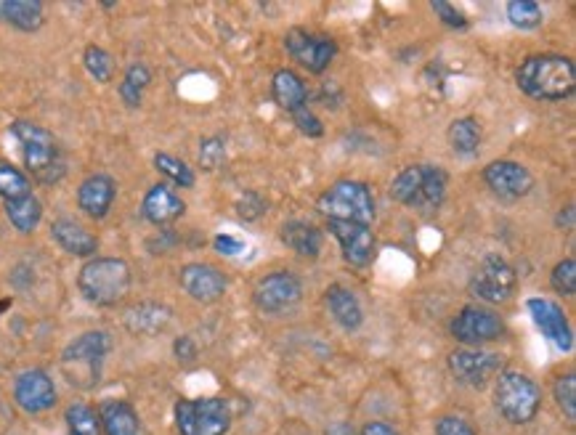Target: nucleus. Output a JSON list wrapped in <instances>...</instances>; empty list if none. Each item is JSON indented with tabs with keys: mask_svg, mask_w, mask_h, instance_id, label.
I'll return each instance as SVG.
<instances>
[{
	"mask_svg": "<svg viewBox=\"0 0 576 435\" xmlns=\"http://www.w3.org/2000/svg\"><path fill=\"white\" fill-rule=\"evenodd\" d=\"M507 19L518 30H537L545 14H542V6L539 3H531V0H513L507 3Z\"/></svg>",
	"mask_w": 576,
	"mask_h": 435,
	"instance_id": "35",
	"label": "nucleus"
},
{
	"mask_svg": "<svg viewBox=\"0 0 576 435\" xmlns=\"http://www.w3.org/2000/svg\"><path fill=\"white\" fill-rule=\"evenodd\" d=\"M226 160V141L221 136H210L200 144V165L205 170L221 168Z\"/></svg>",
	"mask_w": 576,
	"mask_h": 435,
	"instance_id": "39",
	"label": "nucleus"
},
{
	"mask_svg": "<svg viewBox=\"0 0 576 435\" xmlns=\"http://www.w3.org/2000/svg\"><path fill=\"white\" fill-rule=\"evenodd\" d=\"M292 120H295V125H298V130L303 133V136L319 138L324 133L322 120H319V117H316L308 107L298 109V112H292Z\"/></svg>",
	"mask_w": 576,
	"mask_h": 435,
	"instance_id": "42",
	"label": "nucleus"
},
{
	"mask_svg": "<svg viewBox=\"0 0 576 435\" xmlns=\"http://www.w3.org/2000/svg\"><path fill=\"white\" fill-rule=\"evenodd\" d=\"M505 332H507V327L500 313H494L492 308H484V306H465L452 319L454 340L462 345H470V348H478V345L502 340Z\"/></svg>",
	"mask_w": 576,
	"mask_h": 435,
	"instance_id": "7",
	"label": "nucleus"
},
{
	"mask_svg": "<svg viewBox=\"0 0 576 435\" xmlns=\"http://www.w3.org/2000/svg\"><path fill=\"white\" fill-rule=\"evenodd\" d=\"M526 308H529L531 319L539 327V332L550 340V343L558 348V351H571L574 348V332H571V324L566 319V313L558 303L547 298H531L526 300Z\"/></svg>",
	"mask_w": 576,
	"mask_h": 435,
	"instance_id": "12",
	"label": "nucleus"
},
{
	"mask_svg": "<svg viewBox=\"0 0 576 435\" xmlns=\"http://www.w3.org/2000/svg\"><path fill=\"white\" fill-rule=\"evenodd\" d=\"M303 298V284L290 274V271H274V274L263 276L261 282L255 284L253 300L255 306L263 313H282L300 303Z\"/></svg>",
	"mask_w": 576,
	"mask_h": 435,
	"instance_id": "10",
	"label": "nucleus"
},
{
	"mask_svg": "<svg viewBox=\"0 0 576 435\" xmlns=\"http://www.w3.org/2000/svg\"><path fill=\"white\" fill-rule=\"evenodd\" d=\"M282 242L292 252H298L303 258H319L322 252V231L314 223L306 221H287L282 226Z\"/></svg>",
	"mask_w": 576,
	"mask_h": 435,
	"instance_id": "26",
	"label": "nucleus"
},
{
	"mask_svg": "<svg viewBox=\"0 0 576 435\" xmlns=\"http://www.w3.org/2000/svg\"><path fill=\"white\" fill-rule=\"evenodd\" d=\"M173 321V311L162 303H139L125 313V329L133 335H160Z\"/></svg>",
	"mask_w": 576,
	"mask_h": 435,
	"instance_id": "22",
	"label": "nucleus"
},
{
	"mask_svg": "<svg viewBox=\"0 0 576 435\" xmlns=\"http://www.w3.org/2000/svg\"><path fill=\"white\" fill-rule=\"evenodd\" d=\"M271 93H274V101H277L279 107L290 112V115L306 107L308 101L306 83L292 69H279L274 80H271Z\"/></svg>",
	"mask_w": 576,
	"mask_h": 435,
	"instance_id": "25",
	"label": "nucleus"
},
{
	"mask_svg": "<svg viewBox=\"0 0 576 435\" xmlns=\"http://www.w3.org/2000/svg\"><path fill=\"white\" fill-rule=\"evenodd\" d=\"M184 210V199L178 197L176 191L165 184L152 186V189L146 191L144 202H141V213H144L146 221L154 223V226H165V223L178 221V218L184 215Z\"/></svg>",
	"mask_w": 576,
	"mask_h": 435,
	"instance_id": "19",
	"label": "nucleus"
},
{
	"mask_svg": "<svg viewBox=\"0 0 576 435\" xmlns=\"http://www.w3.org/2000/svg\"><path fill=\"white\" fill-rule=\"evenodd\" d=\"M64 422L70 435H101L99 412L88 404H72L64 412Z\"/></svg>",
	"mask_w": 576,
	"mask_h": 435,
	"instance_id": "31",
	"label": "nucleus"
},
{
	"mask_svg": "<svg viewBox=\"0 0 576 435\" xmlns=\"http://www.w3.org/2000/svg\"><path fill=\"white\" fill-rule=\"evenodd\" d=\"M173 351H176L178 361H184V364H192L197 359V345H194L192 337H178L176 343H173Z\"/></svg>",
	"mask_w": 576,
	"mask_h": 435,
	"instance_id": "45",
	"label": "nucleus"
},
{
	"mask_svg": "<svg viewBox=\"0 0 576 435\" xmlns=\"http://www.w3.org/2000/svg\"><path fill=\"white\" fill-rule=\"evenodd\" d=\"M431 8H433V14H436L438 19L446 24V27H454V30H465V27H468V19H465V14H462L457 6H452V3L438 0V3H433Z\"/></svg>",
	"mask_w": 576,
	"mask_h": 435,
	"instance_id": "41",
	"label": "nucleus"
},
{
	"mask_svg": "<svg viewBox=\"0 0 576 435\" xmlns=\"http://www.w3.org/2000/svg\"><path fill=\"white\" fill-rule=\"evenodd\" d=\"M327 229H330L332 237L338 239L346 263L361 268L372 260V255H375V234H372L369 226L348 221H327Z\"/></svg>",
	"mask_w": 576,
	"mask_h": 435,
	"instance_id": "15",
	"label": "nucleus"
},
{
	"mask_svg": "<svg viewBox=\"0 0 576 435\" xmlns=\"http://www.w3.org/2000/svg\"><path fill=\"white\" fill-rule=\"evenodd\" d=\"M361 435H399L391 425H385V422H367L364 428H361Z\"/></svg>",
	"mask_w": 576,
	"mask_h": 435,
	"instance_id": "46",
	"label": "nucleus"
},
{
	"mask_svg": "<svg viewBox=\"0 0 576 435\" xmlns=\"http://www.w3.org/2000/svg\"><path fill=\"white\" fill-rule=\"evenodd\" d=\"M152 83V72L144 67V64H131L128 72H125L123 83H120V96L131 109L141 107V96H144V88Z\"/></svg>",
	"mask_w": 576,
	"mask_h": 435,
	"instance_id": "33",
	"label": "nucleus"
},
{
	"mask_svg": "<svg viewBox=\"0 0 576 435\" xmlns=\"http://www.w3.org/2000/svg\"><path fill=\"white\" fill-rule=\"evenodd\" d=\"M449 146L454 149V154H462V157H470V154L478 152L481 146V125L473 120V117H460L449 125Z\"/></svg>",
	"mask_w": 576,
	"mask_h": 435,
	"instance_id": "29",
	"label": "nucleus"
},
{
	"mask_svg": "<svg viewBox=\"0 0 576 435\" xmlns=\"http://www.w3.org/2000/svg\"><path fill=\"white\" fill-rule=\"evenodd\" d=\"M550 282H553V290L563 298H574L576 292V260L566 258L561 260L558 266L553 268V276H550Z\"/></svg>",
	"mask_w": 576,
	"mask_h": 435,
	"instance_id": "38",
	"label": "nucleus"
},
{
	"mask_svg": "<svg viewBox=\"0 0 576 435\" xmlns=\"http://www.w3.org/2000/svg\"><path fill=\"white\" fill-rule=\"evenodd\" d=\"M263 213H266V199H263L258 191H247V194L239 197L237 202L239 218H245V221H258Z\"/></svg>",
	"mask_w": 576,
	"mask_h": 435,
	"instance_id": "40",
	"label": "nucleus"
},
{
	"mask_svg": "<svg viewBox=\"0 0 576 435\" xmlns=\"http://www.w3.org/2000/svg\"><path fill=\"white\" fill-rule=\"evenodd\" d=\"M446 199V173L433 165H423V184H420V194L415 199V210L420 213H433L444 205Z\"/></svg>",
	"mask_w": 576,
	"mask_h": 435,
	"instance_id": "27",
	"label": "nucleus"
},
{
	"mask_svg": "<svg viewBox=\"0 0 576 435\" xmlns=\"http://www.w3.org/2000/svg\"><path fill=\"white\" fill-rule=\"evenodd\" d=\"M327 435H356V433L348 422H335L332 428H327Z\"/></svg>",
	"mask_w": 576,
	"mask_h": 435,
	"instance_id": "47",
	"label": "nucleus"
},
{
	"mask_svg": "<svg viewBox=\"0 0 576 435\" xmlns=\"http://www.w3.org/2000/svg\"><path fill=\"white\" fill-rule=\"evenodd\" d=\"M316 210L327 221H348L369 226L375 221V199L372 191L359 181H338L316 199Z\"/></svg>",
	"mask_w": 576,
	"mask_h": 435,
	"instance_id": "4",
	"label": "nucleus"
},
{
	"mask_svg": "<svg viewBox=\"0 0 576 435\" xmlns=\"http://www.w3.org/2000/svg\"><path fill=\"white\" fill-rule=\"evenodd\" d=\"M14 398L19 409H24V412H48L56 404V385L43 369H27V372L16 377Z\"/></svg>",
	"mask_w": 576,
	"mask_h": 435,
	"instance_id": "13",
	"label": "nucleus"
},
{
	"mask_svg": "<svg viewBox=\"0 0 576 435\" xmlns=\"http://www.w3.org/2000/svg\"><path fill=\"white\" fill-rule=\"evenodd\" d=\"M287 54L295 59L303 69L314 72V75H322L324 69L330 67L335 54H338V46L335 40L322 38V35H311L306 30H290L285 35Z\"/></svg>",
	"mask_w": 576,
	"mask_h": 435,
	"instance_id": "9",
	"label": "nucleus"
},
{
	"mask_svg": "<svg viewBox=\"0 0 576 435\" xmlns=\"http://www.w3.org/2000/svg\"><path fill=\"white\" fill-rule=\"evenodd\" d=\"M178 282L184 287V292L197 303H216L226 292V276L218 271L216 266L208 263H189L181 268Z\"/></svg>",
	"mask_w": 576,
	"mask_h": 435,
	"instance_id": "16",
	"label": "nucleus"
},
{
	"mask_svg": "<svg viewBox=\"0 0 576 435\" xmlns=\"http://www.w3.org/2000/svg\"><path fill=\"white\" fill-rule=\"evenodd\" d=\"M77 287L93 306H115L131 290V266L120 258H93L80 268Z\"/></svg>",
	"mask_w": 576,
	"mask_h": 435,
	"instance_id": "2",
	"label": "nucleus"
},
{
	"mask_svg": "<svg viewBox=\"0 0 576 435\" xmlns=\"http://www.w3.org/2000/svg\"><path fill=\"white\" fill-rule=\"evenodd\" d=\"M555 401H558V409L563 412V417L569 422H576V377L574 374H563L558 377L553 385Z\"/></svg>",
	"mask_w": 576,
	"mask_h": 435,
	"instance_id": "37",
	"label": "nucleus"
},
{
	"mask_svg": "<svg viewBox=\"0 0 576 435\" xmlns=\"http://www.w3.org/2000/svg\"><path fill=\"white\" fill-rule=\"evenodd\" d=\"M518 88L537 101L569 99L576 88V69L569 56L539 54L529 56L518 67Z\"/></svg>",
	"mask_w": 576,
	"mask_h": 435,
	"instance_id": "1",
	"label": "nucleus"
},
{
	"mask_svg": "<svg viewBox=\"0 0 576 435\" xmlns=\"http://www.w3.org/2000/svg\"><path fill=\"white\" fill-rule=\"evenodd\" d=\"M484 181L502 199H521L534 189V176L529 168H523L521 162L513 160H497L486 165Z\"/></svg>",
	"mask_w": 576,
	"mask_h": 435,
	"instance_id": "14",
	"label": "nucleus"
},
{
	"mask_svg": "<svg viewBox=\"0 0 576 435\" xmlns=\"http://www.w3.org/2000/svg\"><path fill=\"white\" fill-rule=\"evenodd\" d=\"M515 284H518L515 268L500 255H486L470 279V292L484 303H505L513 298Z\"/></svg>",
	"mask_w": 576,
	"mask_h": 435,
	"instance_id": "8",
	"label": "nucleus"
},
{
	"mask_svg": "<svg viewBox=\"0 0 576 435\" xmlns=\"http://www.w3.org/2000/svg\"><path fill=\"white\" fill-rule=\"evenodd\" d=\"M154 168L160 170L168 181L181 186V189H192L194 186V170L189 168L184 160L173 157V154H157V157H154Z\"/></svg>",
	"mask_w": 576,
	"mask_h": 435,
	"instance_id": "34",
	"label": "nucleus"
},
{
	"mask_svg": "<svg viewBox=\"0 0 576 435\" xmlns=\"http://www.w3.org/2000/svg\"><path fill=\"white\" fill-rule=\"evenodd\" d=\"M494 404L500 414L513 425H526L537 417L539 404H542V393H539L537 382L529 374L507 372L497 374V385H494Z\"/></svg>",
	"mask_w": 576,
	"mask_h": 435,
	"instance_id": "5",
	"label": "nucleus"
},
{
	"mask_svg": "<svg viewBox=\"0 0 576 435\" xmlns=\"http://www.w3.org/2000/svg\"><path fill=\"white\" fill-rule=\"evenodd\" d=\"M99 420L104 435H146L139 412L120 398H109L101 404Z\"/></svg>",
	"mask_w": 576,
	"mask_h": 435,
	"instance_id": "20",
	"label": "nucleus"
},
{
	"mask_svg": "<svg viewBox=\"0 0 576 435\" xmlns=\"http://www.w3.org/2000/svg\"><path fill=\"white\" fill-rule=\"evenodd\" d=\"M0 19L16 30L35 32L46 22V11L40 0H0Z\"/></svg>",
	"mask_w": 576,
	"mask_h": 435,
	"instance_id": "23",
	"label": "nucleus"
},
{
	"mask_svg": "<svg viewBox=\"0 0 576 435\" xmlns=\"http://www.w3.org/2000/svg\"><path fill=\"white\" fill-rule=\"evenodd\" d=\"M11 133L22 144L24 168L30 170L32 176H38V181L54 184V181L64 176V162L59 157V146H56V138L46 128L19 120V123L11 125Z\"/></svg>",
	"mask_w": 576,
	"mask_h": 435,
	"instance_id": "3",
	"label": "nucleus"
},
{
	"mask_svg": "<svg viewBox=\"0 0 576 435\" xmlns=\"http://www.w3.org/2000/svg\"><path fill=\"white\" fill-rule=\"evenodd\" d=\"M500 364L502 359L497 353L478 351V348L454 351L449 356V369H452L454 380L460 385H468V388H484L486 382L500 372Z\"/></svg>",
	"mask_w": 576,
	"mask_h": 435,
	"instance_id": "11",
	"label": "nucleus"
},
{
	"mask_svg": "<svg viewBox=\"0 0 576 435\" xmlns=\"http://www.w3.org/2000/svg\"><path fill=\"white\" fill-rule=\"evenodd\" d=\"M6 215L16 231H22V234H32V231L38 229L40 218H43V205H40L38 199L30 194V197L6 202Z\"/></svg>",
	"mask_w": 576,
	"mask_h": 435,
	"instance_id": "28",
	"label": "nucleus"
},
{
	"mask_svg": "<svg viewBox=\"0 0 576 435\" xmlns=\"http://www.w3.org/2000/svg\"><path fill=\"white\" fill-rule=\"evenodd\" d=\"M178 435H226L231 428V409L223 398H197L176 404Z\"/></svg>",
	"mask_w": 576,
	"mask_h": 435,
	"instance_id": "6",
	"label": "nucleus"
},
{
	"mask_svg": "<svg viewBox=\"0 0 576 435\" xmlns=\"http://www.w3.org/2000/svg\"><path fill=\"white\" fill-rule=\"evenodd\" d=\"M112 348V340H109L107 332L101 329H93V332H85V335L75 337L62 353L64 367H83L96 377L99 374L101 361Z\"/></svg>",
	"mask_w": 576,
	"mask_h": 435,
	"instance_id": "17",
	"label": "nucleus"
},
{
	"mask_svg": "<svg viewBox=\"0 0 576 435\" xmlns=\"http://www.w3.org/2000/svg\"><path fill=\"white\" fill-rule=\"evenodd\" d=\"M213 247H216V252H221V255H239V252L245 250V242L237 237H229V234H218V237L213 239Z\"/></svg>",
	"mask_w": 576,
	"mask_h": 435,
	"instance_id": "44",
	"label": "nucleus"
},
{
	"mask_svg": "<svg viewBox=\"0 0 576 435\" xmlns=\"http://www.w3.org/2000/svg\"><path fill=\"white\" fill-rule=\"evenodd\" d=\"M32 184L22 170L14 168L11 162L0 160V197L3 202H14V199L30 197Z\"/></svg>",
	"mask_w": 576,
	"mask_h": 435,
	"instance_id": "32",
	"label": "nucleus"
},
{
	"mask_svg": "<svg viewBox=\"0 0 576 435\" xmlns=\"http://www.w3.org/2000/svg\"><path fill=\"white\" fill-rule=\"evenodd\" d=\"M115 194H117L115 181L109 176L96 173V176L85 178L83 184H80V189H77V205H80V210H83L88 218L101 221V218H107V213L112 210Z\"/></svg>",
	"mask_w": 576,
	"mask_h": 435,
	"instance_id": "18",
	"label": "nucleus"
},
{
	"mask_svg": "<svg viewBox=\"0 0 576 435\" xmlns=\"http://www.w3.org/2000/svg\"><path fill=\"white\" fill-rule=\"evenodd\" d=\"M436 435H476L468 422L460 417H441L436 422Z\"/></svg>",
	"mask_w": 576,
	"mask_h": 435,
	"instance_id": "43",
	"label": "nucleus"
},
{
	"mask_svg": "<svg viewBox=\"0 0 576 435\" xmlns=\"http://www.w3.org/2000/svg\"><path fill=\"white\" fill-rule=\"evenodd\" d=\"M51 237L64 252L77 255V258H91L93 252L99 250V239L72 218H59L51 223Z\"/></svg>",
	"mask_w": 576,
	"mask_h": 435,
	"instance_id": "21",
	"label": "nucleus"
},
{
	"mask_svg": "<svg viewBox=\"0 0 576 435\" xmlns=\"http://www.w3.org/2000/svg\"><path fill=\"white\" fill-rule=\"evenodd\" d=\"M327 308H330L332 319L338 321L343 329H348V332L359 329L361 321H364L359 298L348 287H343V284H332L330 290H327Z\"/></svg>",
	"mask_w": 576,
	"mask_h": 435,
	"instance_id": "24",
	"label": "nucleus"
},
{
	"mask_svg": "<svg viewBox=\"0 0 576 435\" xmlns=\"http://www.w3.org/2000/svg\"><path fill=\"white\" fill-rule=\"evenodd\" d=\"M420 184H423V165H409L396 176V181L391 184V197L399 202V205L412 207L415 205L417 194H420Z\"/></svg>",
	"mask_w": 576,
	"mask_h": 435,
	"instance_id": "30",
	"label": "nucleus"
},
{
	"mask_svg": "<svg viewBox=\"0 0 576 435\" xmlns=\"http://www.w3.org/2000/svg\"><path fill=\"white\" fill-rule=\"evenodd\" d=\"M85 69H88V75L96 80V83H109L112 80V72H115V62H112V56L99 46H88L83 54Z\"/></svg>",
	"mask_w": 576,
	"mask_h": 435,
	"instance_id": "36",
	"label": "nucleus"
}]
</instances>
